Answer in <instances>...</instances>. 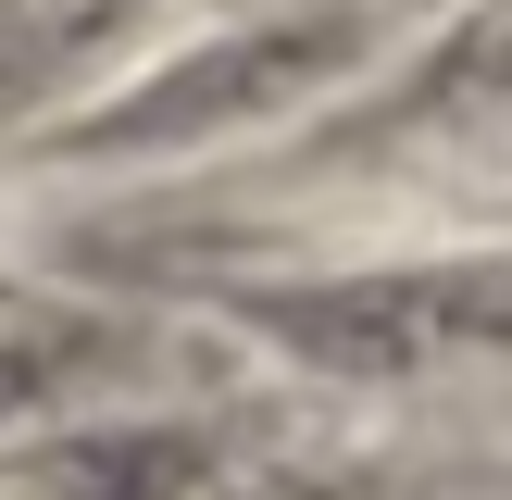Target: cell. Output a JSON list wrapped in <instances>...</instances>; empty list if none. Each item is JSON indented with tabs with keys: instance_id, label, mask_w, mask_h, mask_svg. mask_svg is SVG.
I'll use <instances>...</instances> for the list:
<instances>
[{
	"instance_id": "6da1fadb",
	"label": "cell",
	"mask_w": 512,
	"mask_h": 500,
	"mask_svg": "<svg viewBox=\"0 0 512 500\" xmlns=\"http://www.w3.org/2000/svg\"><path fill=\"white\" fill-rule=\"evenodd\" d=\"M400 0H275V13L225 25V38L175 50V63H150L138 88L88 100V113H63V150H88V163H163V150H213L238 138V125H288L300 100L325 88H363L375 50H388Z\"/></svg>"
},
{
	"instance_id": "7a4b0ae2",
	"label": "cell",
	"mask_w": 512,
	"mask_h": 500,
	"mask_svg": "<svg viewBox=\"0 0 512 500\" xmlns=\"http://www.w3.org/2000/svg\"><path fill=\"white\" fill-rule=\"evenodd\" d=\"M238 325L338 388H438V375L512 363V250L450 263H375V275H288L238 288Z\"/></svg>"
},
{
	"instance_id": "3957f363",
	"label": "cell",
	"mask_w": 512,
	"mask_h": 500,
	"mask_svg": "<svg viewBox=\"0 0 512 500\" xmlns=\"http://www.w3.org/2000/svg\"><path fill=\"white\" fill-rule=\"evenodd\" d=\"M475 125H512V0H475L438 50H413L400 75H375V88L325 125V150H338V163L363 150V163H375V150L475 138Z\"/></svg>"
},
{
	"instance_id": "277c9868",
	"label": "cell",
	"mask_w": 512,
	"mask_h": 500,
	"mask_svg": "<svg viewBox=\"0 0 512 500\" xmlns=\"http://www.w3.org/2000/svg\"><path fill=\"white\" fill-rule=\"evenodd\" d=\"M150 0H0V125L50 113L75 75H100L125 38H138Z\"/></svg>"
},
{
	"instance_id": "5b68a950",
	"label": "cell",
	"mask_w": 512,
	"mask_h": 500,
	"mask_svg": "<svg viewBox=\"0 0 512 500\" xmlns=\"http://www.w3.org/2000/svg\"><path fill=\"white\" fill-rule=\"evenodd\" d=\"M25 500H200V438L175 425H100V438H63L50 463L13 475Z\"/></svg>"
},
{
	"instance_id": "8992f818",
	"label": "cell",
	"mask_w": 512,
	"mask_h": 500,
	"mask_svg": "<svg viewBox=\"0 0 512 500\" xmlns=\"http://www.w3.org/2000/svg\"><path fill=\"white\" fill-rule=\"evenodd\" d=\"M25 400H50V350L38 338H0V425H13Z\"/></svg>"
}]
</instances>
